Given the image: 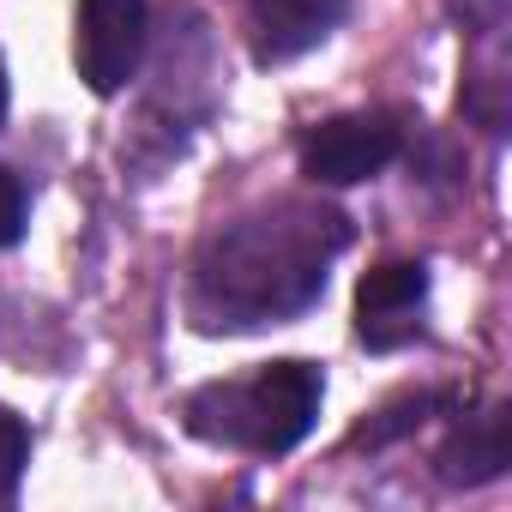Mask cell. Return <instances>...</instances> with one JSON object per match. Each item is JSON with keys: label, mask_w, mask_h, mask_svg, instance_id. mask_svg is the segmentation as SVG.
Wrapping results in <instances>:
<instances>
[{"label": "cell", "mask_w": 512, "mask_h": 512, "mask_svg": "<svg viewBox=\"0 0 512 512\" xmlns=\"http://www.w3.org/2000/svg\"><path fill=\"white\" fill-rule=\"evenodd\" d=\"M19 235H25V181L0 169V247H13Z\"/></svg>", "instance_id": "obj_11"}, {"label": "cell", "mask_w": 512, "mask_h": 512, "mask_svg": "<svg viewBox=\"0 0 512 512\" xmlns=\"http://www.w3.org/2000/svg\"><path fill=\"white\" fill-rule=\"evenodd\" d=\"M0 109H7V91H0Z\"/></svg>", "instance_id": "obj_12"}, {"label": "cell", "mask_w": 512, "mask_h": 512, "mask_svg": "<svg viewBox=\"0 0 512 512\" xmlns=\"http://www.w3.org/2000/svg\"><path fill=\"white\" fill-rule=\"evenodd\" d=\"M326 398V374L302 356H284L247 380H217L187 398V428L211 446H235L253 458H284L308 440Z\"/></svg>", "instance_id": "obj_2"}, {"label": "cell", "mask_w": 512, "mask_h": 512, "mask_svg": "<svg viewBox=\"0 0 512 512\" xmlns=\"http://www.w3.org/2000/svg\"><path fill=\"white\" fill-rule=\"evenodd\" d=\"M452 398H440V392H404V398H392L380 416H368L356 434H350V446H368V452H380V446H392V440H404V434H416L434 410H446Z\"/></svg>", "instance_id": "obj_8"}, {"label": "cell", "mask_w": 512, "mask_h": 512, "mask_svg": "<svg viewBox=\"0 0 512 512\" xmlns=\"http://www.w3.org/2000/svg\"><path fill=\"white\" fill-rule=\"evenodd\" d=\"M506 464H512V410L506 404L458 416L446 446L434 452V476L452 482V488H482V482L506 476Z\"/></svg>", "instance_id": "obj_7"}, {"label": "cell", "mask_w": 512, "mask_h": 512, "mask_svg": "<svg viewBox=\"0 0 512 512\" xmlns=\"http://www.w3.org/2000/svg\"><path fill=\"white\" fill-rule=\"evenodd\" d=\"M350 19V0H247V49L260 67H284L320 49Z\"/></svg>", "instance_id": "obj_6"}, {"label": "cell", "mask_w": 512, "mask_h": 512, "mask_svg": "<svg viewBox=\"0 0 512 512\" xmlns=\"http://www.w3.org/2000/svg\"><path fill=\"white\" fill-rule=\"evenodd\" d=\"M145 43H151V7L145 0H79L73 61H79V79L97 97L127 91V79L145 61Z\"/></svg>", "instance_id": "obj_4"}, {"label": "cell", "mask_w": 512, "mask_h": 512, "mask_svg": "<svg viewBox=\"0 0 512 512\" xmlns=\"http://www.w3.org/2000/svg\"><path fill=\"white\" fill-rule=\"evenodd\" d=\"M404 157V127L386 109H356V115H332L314 121L302 133V175L314 187H356L374 181L380 169H392Z\"/></svg>", "instance_id": "obj_3"}, {"label": "cell", "mask_w": 512, "mask_h": 512, "mask_svg": "<svg viewBox=\"0 0 512 512\" xmlns=\"http://www.w3.org/2000/svg\"><path fill=\"white\" fill-rule=\"evenodd\" d=\"M422 314H428V266L386 260V266L362 272V284H356V338L368 350H404L410 338H422Z\"/></svg>", "instance_id": "obj_5"}, {"label": "cell", "mask_w": 512, "mask_h": 512, "mask_svg": "<svg viewBox=\"0 0 512 512\" xmlns=\"http://www.w3.org/2000/svg\"><path fill=\"white\" fill-rule=\"evenodd\" d=\"M25 464H31V428H25V416H13L7 404H0V506L19 500Z\"/></svg>", "instance_id": "obj_9"}, {"label": "cell", "mask_w": 512, "mask_h": 512, "mask_svg": "<svg viewBox=\"0 0 512 512\" xmlns=\"http://www.w3.org/2000/svg\"><path fill=\"white\" fill-rule=\"evenodd\" d=\"M350 247V217L314 199H278L266 211H247L223 223L187 290V314L199 332H253L278 326L320 302L326 266Z\"/></svg>", "instance_id": "obj_1"}, {"label": "cell", "mask_w": 512, "mask_h": 512, "mask_svg": "<svg viewBox=\"0 0 512 512\" xmlns=\"http://www.w3.org/2000/svg\"><path fill=\"white\" fill-rule=\"evenodd\" d=\"M446 7L464 25V37H476V43H500L512 25V0H446Z\"/></svg>", "instance_id": "obj_10"}]
</instances>
